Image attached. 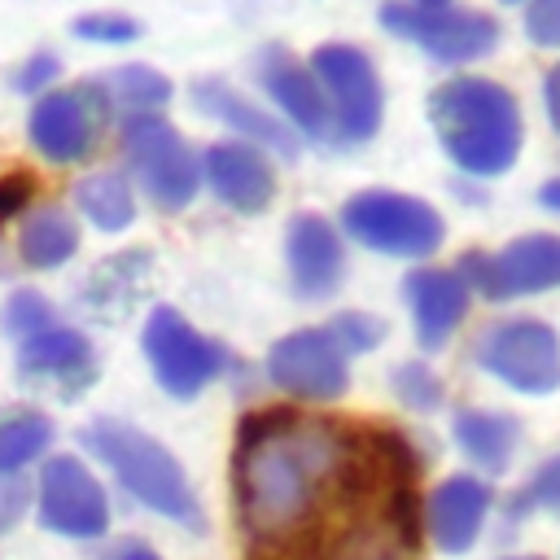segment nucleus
I'll return each instance as SVG.
<instances>
[{
  "mask_svg": "<svg viewBox=\"0 0 560 560\" xmlns=\"http://www.w3.org/2000/svg\"><path fill=\"white\" fill-rule=\"evenodd\" d=\"M254 74L267 92V101L276 105V114L289 122L293 136H306L315 144H328L337 140L332 131V114H328V101H324V88L315 83L311 66H302L289 48L280 44H267L254 61Z\"/></svg>",
  "mask_w": 560,
  "mask_h": 560,
  "instance_id": "obj_13",
  "label": "nucleus"
},
{
  "mask_svg": "<svg viewBox=\"0 0 560 560\" xmlns=\"http://www.w3.org/2000/svg\"><path fill=\"white\" fill-rule=\"evenodd\" d=\"M389 389H394V398H398L402 407H411V411H438V407L446 402L442 376H438L429 363H420V359L398 363V368L389 372Z\"/></svg>",
  "mask_w": 560,
  "mask_h": 560,
  "instance_id": "obj_25",
  "label": "nucleus"
},
{
  "mask_svg": "<svg viewBox=\"0 0 560 560\" xmlns=\"http://www.w3.org/2000/svg\"><path fill=\"white\" fill-rule=\"evenodd\" d=\"M337 232H346L354 245H363L372 254L420 262V258L438 254L446 223L424 197L394 192V188H363V192L346 197Z\"/></svg>",
  "mask_w": 560,
  "mask_h": 560,
  "instance_id": "obj_3",
  "label": "nucleus"
},
{
  "mask_svg": "<svg viewBox=\"0 0 560 560\" xmlns=\"http://www.w3.org/2000/svg\"><path fill=\"white\" fill-rule=\"evenodd\" d=\"M284 262H289V284L306 302H324L341 289L346 280V245L332 219L302 210L284 228Z\"/></svg>",
  "mask_w": 560,
  "mask_h": 560,
  "instance_id": "obj_15",
  "label": "nucleus"
},
{
  "mask_svg": "<svg viewBox=\"0 0 560 560\" xmlns=\"http://www.w3.org/2000/svg\"><path fill=\"white\" fill-rule=\"evenodd\" d=\"M542 105H547V122H551V131L560 136V61L547 70V79H542Z\"/></svg>",
  "mask_w": 560,
  "mask_h": 560,
  "instance_id": "obj_34",
  "label": "nucleus"
},
{
  "mask_svg": "<svg viewBox=\"0 0 560 560\" xmlns=\"http://www.w3.org/2000/svg\"><path fill=\"white\" fill-rule=\"evenodd\" d=\"M429 122L451 158L472 179H494L512 171L525 144V118L521 101L481 74H455L429 92Z\"/></svg>",
  "mask_w": 560,
  "mask_h": 560,
  "instance_id": "obj_1",
  "label": "nucleus"
},
{
  "mask_svg": "<svg viewBox=\"0 0 560 560\" xmlns=\"http://www.w3.org/2000/svg\"><path fill=\"white\" fill-rule=\"evenodd\" d=\"M70 35L74 39H88V44L122 48V44L140 39V22L131 13H83V18L70 22Z\"/></svg>",
  "mask_w": 560,
  "mask_h": 560,
  "instance_id": "obj_29",
  "label": "nucleus"
},
{
  "mask_svg": "<svg viewBox=\"0 0 560 560\" xmlns=\"http://www.w3.org/2000/svg\"><path fill=\"white\" fill-rule=\"evenodd\" d=\"M503 4H525V0H503Z\"/></svg>",
  "mask_w": 560,
  "mask_h": 560,
  "instance_id": "obj_39",
  "label": "nucleus"
},
{
  "mask_svg": "<svg viewBox=\"0 0 560 560\" xmlns=\"http://www.w3.org/2000/svg\"><path fill=\"white\" fill-rule=\"evenodd\" d=\"M494 512V490L481 472H451L424 499V534L442 556H464Z\"/></svg>",
  "mask_w": 560,
  "mask_h": 560,
  "instance_id": "obj_16",
  "label": "nucleus"
},
{
  "mask_svg": "<svg viewBox=\"0 0 560 560\" xmlns=\"http://www.w3.org/2000/svg\"><path fill=\"white\" fill-rule=\"evenodd\" d=\"M105 560H162L149 542H140V538H122V542H114L109 547V556Z\"/></svg>",
  "mask_w": 560,
  "mask_h": 560,
  "instance_id": "obj_35",
  "label": "nucleus"
},
{
  "mask_svg": "<svg viewBox=\"0 0 560 560\" xmlns=\"http://www.w3.org/2000/svg\"><path fill=\"white\" fill-rule=\"evenodd\" d=\"M411 4H451V0H411Z\"/></svg>",
  "mask_w": 560,
  "mask_h": 560,
  "instance_id": "obj_38",
  "label": "nucleus"
},
{
  "mask_svg": "<svg viewBox=\"0 0 560 560\" xmlns=\"http://www.w3.org/2000/svg\"><path fill=\"white\" fill-rule=\"evenodd\" d=\"M529 512H551V516H560V455L542 459V464L529 472V481L512 494L508 516H512V521H525Z\"/></svg>",
  "mask_w": 560,
  "mask_h": 560,
  "instance_id": "obj_26",
  "label": "nucleus"
},
{
  "mask_svg": "<svg viewBox=\"0 0 560 560\" xmlns=\"http://www.w3.org/2000/svg\"><path fill=\"white\" fill-rule=\"evenodd\" d=\"M57 315H52V306H48V298L44 293H35V289H13L9 293V302H4V311H0V324H4V332L13 337V341H22V337H31V332H39L44 324H52Z\"/></svg>",
  "mask_w": 560,
  "mask_h": 560,
  "instance_id": "obj_28",
  "label": "nucleus"
},
{
  "mask_svg": "<svg viewBox=\"0 0 560 560\" xmlns=\"http://www.w3.org/2000/svg\"><path fill=\"white\" fill-rule=\"evenodd\" d=\"M18 249H22V262L35 267V271H52L61 262H70L79 254V228L66 210L57 206H39L22 219L18 228Z\"/></svg>",
  "mask_w": 560,
  "mask_h": 560,
  "instance_id": "obj_22",
  "label": "nucleus"
},
{
  "mask_svg": "<svg viewBox=\"0 0 560 560\" xmlns=\"http://www.w3.org/2000/svg\"><path fill=\"white\" fill-rule=\"evenodd\" d=\"M407 306H411V324H416V341L424 350H442L451 341V332L464 324L472 293L459 280L455 267H416L402 280Z\"/></svg>",
  "mask_w": 560,
  "mask_h": 560,
  "instance_id": "obj_19",
  "label": "nucleus"
},
{
  "mask_svg": "<svg viewBox=\"0 0 560 560\" xmlns=\"http://www.w3.org/2000/svg\"><path fill=\"white\" fill-rule=\"evenodd\" d=\"M52 416L39 407H4L0 411V481L22 477L52 446Z\"/></svg>",
  "mask_w": 560,
  "mask_h": 560,
  "instance_id": "obj_21",
  "label": "nucleus"
},
{
  "mask_svg": "<svg viewBox=\"0 0 560 560\" xmlns=\"http://www.w3.org/2000/svg\"><path fill=\"white\" fill-rule=\"evenodd\" d=\"M267 381L298 402H337L350 389V359L328 328H298L267 350Z\"/></svg>",
  "mask_w": 560,
  "mask_h": 560,
  "instance_id": "obj_12",
  "label": "nucleus"
},
{
  "mask_svg": "<svg viewBox=\"0 0 560 560\" xmlns=\"http://www.w3.org/2000/svg\"><path fill=\"white\" fill-rule=\"evenodd\" d=\"M92 459H101L114 481L149 512L184 525V529H206V512L184 477V464L158 442L149 438L144 429H136L131 420H118V416H96L83 438Z\"/></svg>",
  "mask_w": 560,
  "mask_h": 560,
  "instance_id": "obj_2",
  "label": "nucleus"
},
{
  "mask_svg": "<svg viewBox=\"0 0 560 560\" xmlns=\"http://www.w3.org/2000/svg\"><path fill=\"white\" fill-rule=\"evenodd\" d=\"M459 280L468 284L472 298L486 302H508V298H529L551 284H560V236L534 232L516 236L503 249H468L455 262Z\"/></svg>",
  "mask_w": 560,
  "mask_h": 560,
  "instance_id": "obj_10",
  "label": "nucleus"
},
{
  "mask_svg": "<svg viewBox=\"0 0 560 560\" xmlns=\"http://www.w3.org/2000/svg\"><path fill=\"white\" fill-rule=\"evenodd\" d=\"M328 337L341 346V354L346 359H354V354H368V350H376L381 341H385V319L381 315H368V311H337L328 324Z\"/></svg>",
  "mask_w": 560,
  "mask_h": 560,
  "instance_id": "obj_27",
  "label": "nucleus"
},
{
  "mask_svg": "<svg viewBox=\"0 0 560 560\" xmlns=\"http://www.w3.org/2000/svg\"><path fill=\"white\" fill-rule=\"evenodd\" d=\"M201 179L210 184V192L236 210V214H258L271 206L276 197V166L271 153L245 140H214L201 153Z\"/></svg>",
  "mask_w": 560,
  "mask_h": 560,
  "instance_id": "obj_17",
  "label": "nucleus"
},
{
  "mask_svg": "<svg viewBox=\"0 0 560 560\" xmlns=\"http://www.w3.org/2000/svg\"><path fill=\"white\" fill-rule=\"evenodd\" d=\"M13 368H18L22 381L48 385L61 398H74V394H83L96 381V350H92V341L79 328L52 319L39 332H31V337L18 341Z\"/></svg>",
  "mask_w": 560,
  "mask_h": 560,
  "instance_id": "obj_14",
  "label": "nucleus"
},
{
  "mask_svg": "<svg viewBox=\"0 0 560 560\" xmlns=\"http://www.w3.org/2000/svg\"><path fill=\"white\" fill-rule=\"evenodd\" d=\"M109 118H114V109H109L101 79H92V83L83 79L74 88H48L44 96H35L31 118H26V136H31L39 158L70 166L96 149Z\"/></svg>",
  "mask_w": 560,
  "mask_h": 560,
  "instance_id": "obj_9",
  "label": "nucleus"
},
{
  "mask_svg": "<svg viewBox=\"0 0 560 560\" xmlns=\"http://www.w3.org/2000/svg\"><path fill=\"white\" fill-rule=\"evenodd\" d=\"M35 197V179L26 171H13V175H0V232L9 219H18Z\"/></svg>",
  "mask_w": 560,
  "mask_h": 560,
  "instance_id": "obj_32",
  "label": "nucleus"
},
{
  "mask_svg": "<svg viewBox=\"0 0 560 560\" xmlns=\"http://www.w3.org/2000/svg\"><path fill=\"white\" fill-rule=\"evenodd\" d=\"M525 35L538 48H560V0H525Z\"/></svg>",
  "mask_w": 560,
  "mask_h": 560,
  "instance_id": "obj_31",
  "label": "nucleus"
},
{
  "mask_svg": "<svg viewBox=\"0 0 560 560\" xmlns=\"http://www.w3.org/2000/svg\"><path fill=\"white\" fill-rule=\"evenodd\" d=\"M140 350L149 359L153 381L179 402H192L201 389H210L214 381H223L232 372V350L223 341L206 337L175 306H153L144 315Z\"/></svg>",
  "mask_w": 560,
  "mask_h": 560,
  "instance_id": "obj_4",
  "label": "nucleus"
},
{
  "mask_svg": "<svg viewBox=\"0 0 560 560\" xmlns=\"http://www.w3.org/2000/svg\"><path fill=\"white\" fill-rule=\"evenodd\" d=\"M74 210L96 232H122L136 219V188L122 171H92L74 184Z\"/></svg>",
  "mask_w": 560,
  "mask_h": 560,
  "instance_id": "obj_23",
  "label": "nucleus"
},
{
  "mask_svg": "<svg viewBox=\"0 0 560 560\" xmlns=\"http://www.w3.org/2000/svg\"><path fill=\"white\" fill-rule=\"evenodd\" d=\"M105 96H109V109L131 118V114H162V105L175 96L171 79L153 66H118L101 79Z\"/></svg>",
  "mask_w": 560,
  "mask_h": 560,
  "instance_id": "obj_24",
  "label": "nucleus"
},
{
  "mask_svg": "<svg viewBox=\"0 0 560 560\" xmlns=\"http://www.w3.org/2000/svg\"><path fill=\"white\" fill-rule=\"evenodd\" d=\"M22 508H26V490H22V481H18V486L4 481V486H0V534L22 516Z\"/></svg>",
  "mask_w": 560,
  "mask_h": 560,
  "instance_id": "obj_33",
  "label": "nucleus"
},
{
  "mask_svg": "<svg viewBox=\"0 0 560 560\" xmlns=\"http://www.w3.org/2000/svg\"><path fill=\"white\" fill-rule=\"evenodd\" d=\"M472 359L486 376H494L499 385H508L516 394L560 389V337L551 324H542L534 315H512V319L490 324L477 337Z\"/></svg>",
  "mask_w": 560,
  "mask_h": 560,
  "instance_id": "obj_7",
  "label": "nucleus"
},
{
  "mask_svg": "<svg viewBox=\"0 0 560 560\" xmlns=\"http://www.w3.org/2000/svg\"><path fill=\"white\" fill-rule=\"evenodd\" d=\"M499 560H542V556H499Z\"/></svg>",
  "mask_w": 560,
  "mask_h": 560,
  "instance_id": "obj_37",
  "label": "nucleus"
},
{
  "mask_svg": "<svg viewBox=\"0 0 560 560\" xmlns=\"http://www.w3.org/2000/svg\"><path fill=\"white\" fill-rule=\"evenodd\" d=\"M109 494L79 455H48L35 481V521L48 534L92 542L109 529Z\"/></svg>",
  "mask_w": 560,
  "mask_h": 560,
  "instance_id": "obj_11",
  "label": "nucleus"
},
{
  "mask_svg": "<svg viewBox=\"0 0 560 560\" xmlns=\"http://www.w3.org/2000/svg\"><path fill=\"white\" fill-rule=\"evenodd\" d=\"M451 438L477 472H503L516 455L521 420L508 411H490V407H464L451 420Z\"/></svg>",
  "mask_w": 560,
  "mask_h": 560,
  "instance_id": "obj_20",
  "label": "nucleus"
},
{
  "mask_svg": "<svg viewBox=\"0 0 560 560\" xmlns=\"http://www.w3.org/2000/svg\"><path fill=\"white\" fill-rule=\"evenodd\" d=\"M122 158L140 192L166 214L184 210L201 188V158H192L188 140L162 114L122 118Z\"/></svg>",
  "mask_w": 560,
  "mask_h": 560,
  "instance_id": "obj_5",
  "label": "nucleus"
},
{
  "mask_svg": "<svg viewBox=\"0 0 560 560\" xmlns=\"http://www.w3.org/2000/svg\"><path fill=\"white\" fill-rule=\"evenodd\" d=\"M538 206L551 210V214H560V175H551V179L538 188Z\"/></svg>",
  "mask_w": 560,
  "mask_h": 560,
  "instance_id": "obj_36",
  "label": "nucleus"
},
{
  "mask_svg": "<svg viewBox=\"0 0 560 560\" xmlns=\"http://www.w3.org/2000/svg\"><path fill=\"white\" fill-rule=\"evenodd\" d=\"M192 105H197L206 118L223 122V127L232 131V140L258 144V149H267V153H276V158H293V153H298V136L289 131V122H284L280 114L262 109L258 101H249L245 92L228 88L223 79H201V83H192Z\"/></svg>",
  "mask_w": 560,
  "mask_h": 560,
  "instance_id": "obj_18",
  "label": "nucleus"
},
{
  "mask_svg": "<svg viewBox=\"0 0 560 560\" xmlns=\"http://www.w3.org/2000/svg\"><path fill=\"white\" fill-rule=\"evenodd\" d=\"M61 79V61L52 52H31L18 70H13V88L26 92V96H44L48 88H57Z\"/></svg>",
  "mask_w": 560,
  "mask_h": 560,
  "instance_id": "obj_30",
  "label": "nucleus"
},
{
  "mask_svg": "<svg viewBox=\"0 0 560 560\" xmlns=\"http://www.w3.org/2000/svg\"><path fill=\"white\" fill-rule=\"evenodd\" d=\"M311 74L324 88L337 140L359 144V140H372L381 131L385 92H381V74L372 66V57L363 48H354V44H319L311 52Z\"/></svg>",
  "mask_w": 560,
  "mask_h": 560,
  "instance_id": "obj_8",
  "label": "nucleus"
},
{
  "mask_svg": "<svg viewBox=\"0 0 560 560\" xmlns=\"http://www.w3.org/2000/svg\"><path fill=\"white\" fill-rule=\"evenodd\" d=\"M381 26L442 66H472L499 48V22L481 9H459L451 4H411V0H385L381 4Z\"/></svg>",
  "mask_w": 560,
  "mask_h": 560,
  "instance_id": "obj_6",
  "label": "nucleus"
}]
</instances>
